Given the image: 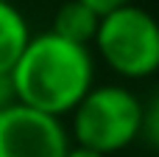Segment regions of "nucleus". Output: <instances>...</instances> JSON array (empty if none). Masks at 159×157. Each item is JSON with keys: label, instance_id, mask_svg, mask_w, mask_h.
Masks as SVG:
<instances>
[{"label": "nucleus", "instance_id": "5", "mask_svg": "<svg viewBox=\"0 0 159 157\" xmlns=\"http://www.w3.org/2000/svg\"><path fill=\"white\" fill-rule=\"evenodd\" d=\"M28 39H31V31L22 11L14 3L0 0V73H11Z\"/></svg>", "mask_w": 159, "mask_h": 157}, {"label": "nucleus", "instance_id": "2", "mask_svg": "<svg viewBox=\"0 0 159 157\" xmlns=\"http://www.w3.org/2000/svg\"><path fill=\"white\" fill-rule=\"evenodd\" d=\"M143 110L145 107L140 98L126 87H89V93L73 110L75 143L101 155L120 152L143 135Z\"/></svg>", "mask_w": 159, "mask_h": 157}, {"label": "nucleus", "instance_id": "9", "mask_svg": "<svg viewBox=\"0 0 159 157\" xmlns=\"http://www.w3.org/2000/svg\"><path fill=\"white\" fill-rule=\"evenodd\" d=\"M87 6H92L98 14H106V11H112V8H120V6H126V3H134V0H84Z\"/></svg>", "mask_w": 159, "mask_h": 157}, {"label": "nucleus", "instance_id": "8", "mask_svg": "<svg viewBox=\"0 0 159 157\" xmlns=\"http://www.w3.org/2000/svg\"><path fill=\"white\" fill-rule=\"evenodd\" d=\"M17 101V90H14V79L11 73H0V110Z\"/></svg>", "mask_w": 159, "mask_h": 157}, {"label": "nucleus", "instance_id": "7", "mask_svg": "<svg viewBox=\"0 0 159 157\" xmlns=\"http://www.w3.org/2000/svg\"><path fill=\"white\" fill-rule=\"evenodd\" d=\"M143 135H145V140L159 149V93L154 96V101L143 110Z\"/></svg>", "mask_w": 159, "mask_h": 157}, {"label": "nucleus", "instance_id": "3", "mask_svg": "<svg viewBox=\"0 0 159 157\" xmlns=\"http://www.w3.org/2000/svg\"><path fill=\"white\" fill-rule=\"evenodd\" d=\"M95 45L117 76L145 79L159 70V22L134 3L101 14Z\"/></svg>", "mask_w": 159, "mask_h": 157}, {"label": "nucleus", "instance_id": "6", "mask_svg": "<svg viewBox=\"0 0 159 157\" xmlns=\"http://www.w3.org/2000/svg\"><path fill=\"white\" fill-rule=\"evenodd\" d=\"M98 25H101V14H98L92 6H87L84 0H70V3H64V6L56 11L50 31L61 34L64 39L89 45V42H95Z\"/></svg>", "mask_w": 159, "mask_h": 157}, {"label": "nucleus", "instance_id": "4", "mask_svg": "<svg viewBox=\"0 0 159 157\" xmlns=\"http://www.w3.org/2000/svg\"><path fill=\"white\" fill-rule=\"evenodd\" d=\"M70 149L59 115L14 101L0 110V157H64Z\"/></svg>", "mask_w": 159, "mask_h": 157}, {"label": "nucleus", "instance_id": "10", "mask_svg": "<svg viewBox=\"0 0 159 157\" xmlns=\"http://www.w3.org/2000/svg\"><path fill=\"white\" fill-rule=\"evenodd\" d=\"M64 157H106V155H101V152H95V149H89V146H70L67 149V155Z\"/></svg>", "mask_w": 159, "mask_h": 157}, {"label": "nucleus", "instance_id": "1", "mask_svg": "<svg viewBox=\"0 0 159 157\" xmlns=\"http://www.w3.org/2000/svg\"><path fill=\"white\" fill-rule=\"evenodd\" d=\"M11 79L17 101L61 118L89 93L95 62L87 45L45 31L28 39L22 56L11 67Z\"/></svg>", "mask_w": 159, "mask_h": 157}]
</instances>
